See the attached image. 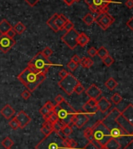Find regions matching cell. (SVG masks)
Here are the masks:
<instances>
[{"instance_id": "680465c9", "label": "cell", "mask_w": 133, "mask_h": 149, "mask_svg": "<svg viewBox=\"0 0 133 149\" xmlns=\"http://www.w3.org/2000/svg\"><path fill=\"white\" fill-rule=\"evenodd\" d=\"M63 2H64L66 5L71 6L75 3V0H63Z\"/></svg>"}, {"instance_id": "b9f144b4", "label": "cell", "mask_w": 133, "mask_h": 149, "mask_svg": "<svg viewBox=\"0 0 133 149\" xmlns=\"http://www.w3.org/2000/svg\"><path fill=\"white\" fill-rule=\"evenodd\" d=\"M30 95H31V92L29 91L27 89L25 90V91H23L21 93V97L25 100L29 99L30 97Z\"/></svg>"}, {"instance_id": "bcb514c9", "label": "cell", "mask_w": 133, "mask_h": 149, "mask_svg": "<svg viewBox=\"0 0 133 149\" xmlns=\"http://www.w3.org/2000/svg\"><path fill=\"white\" fill-rule=\"evenodd\" d=\"M45 106L48 109V111H53L55 105L52 104V102H51L50 101H48V102H46L45 104Z\"/></svg>"}, {"instance_id": "836d02e7", "label": "cell", "mask_w": 133, "mask_h": 149, "mask_svg": "<svg viewBox=\"0 0 133 149\" xmlns=\"http://www.w3.org/2000/svg\"><path fill=\"white\" fill-rule=\"evenodd\" d=\"M110 100H111V102H113L114 104L118 105L122 101V97H121L118 93H115V94H114L113 95L111 96Z\"/></svg>"}, {"instance_id": "30bf717a", "label": "cell", "mask_w": 133, "mask_h": 149, "mask_svg": "<svg viewBox=\"0 0 133 149\" xmlns=\"http://www.w3.org/2000/svg\"><path fill=\"white\" fill-rule=\"evenodd\" d=\"M89 120V115L83 111H76L72 117V124L80 129Z\"/></svg>"}, {"instance_id": "8992f818", "label": "cell", "mask_w": 133, "mask_h": 149, "mask_svg": "<svg viewBox=\"0 0 133 149\" xmlns=\"http://www.w3.org/2000/svg\"><path fill=\"white\" fill-rule=\"evenodd\" d=\"M85 3L88 5L90 13L96 20L100 16L108 12L112 0H85Z\"/></svg>"}, {"instance_id": "7c38bea8", "label": "cell", "mask_w": 133, "mask_h": 149, "mask_svg": "<svg viewBox=\"0 0 133 149\" xmlns=\"http://www.w3.org/2000/svg\"><path fill=\"white\" fill-rule=\"evenodd\" d=\"M16 41L13 38H10L5 35H0V51L3 53H6L15 45Z\"/></svg>"}, {"instance_id": "d4e9b609", "label": "cell", "mask_w": 133, "mask_h": 149, "mask_svg": "<svg viewBox=\"0 0 133 149\" xmlns=\"http://www.w3.org/2000/svg\"><path fill=\"white\" fill-rule=\"evenodd\" d=\"M80 63L82 67H85V68H90L93 65V61L91 60L90 58L83 57V59H81Z\"/></svg>"}, {"instance_id": "e0dca14e", "label": "cell", "mask_w": 133, "mask_h": 149, "mask_svg": "<svg viewBox=\"0 0 133 149\" xmlns=\"http://www.w3.org/2000/svg\"><path fill=\"white\" fill-rule=\"evenodd\" d=\"M53 16H54V23H55V26L57 27V28L59 30H63L65 23L68 21L69 19H67V17H65L63 14L55 13Z\"/></svg>"}, {"instance_id": "8fae6325", "label": "cell", "mask_w": 133, "mask_h": 149, "mask_svg": "<svg viewBox=\"0 0 133 149\" xmlns=\"http://www.w3.org/2000/svg\"><path fill=\"white\" fill-rule=\"evenodd\" d=\"M114 17L113 16L107 13H104L102 15H101L99 17L95 20L96 22L97 23V24L100 26V28H102V30H106L109 27H110L112 24L114 22Z\"/></svg>"}, {"instance_id": "11a10c76", "label": "cell", "mask_w": 133, "mask_h": 149, "mask_svg": "<svg viewBox=\"0 0 133 149\" xmlns=\"http://www.w3.org/2000/svg\"><path fill=\"white\" fill-rule=\"evenodd\" d=\"M125 6L128 9H132L133 8V0H127L125 2Z\"/></svg>"}, {"instance_id": "7a4b0ae2", "label": "cell", "mask_w": 133, "mask_h": 149, "mask_svg": "<svg viewBox=\"0 0 133 149\" xmlns=\"http://www.w3.org/2000/svg\"><path fill=\"white\" fill-rule=\"evenodd\" d=\"M35 149H70L66 141L59 133L51 131L35 146Z\"/></svg>"}, {"instance_id": "2e32d148", "label": "cell", "mask_w": 133, "mask_h": 149, "mask_svg": "<svg viewBox=\"0 0 133 149\" xmlns=\"http://www.w3.org/2000/svg\"><path fill=\"white\" fill-rule=\"evenodd\" d=\"M97 109L101 112H106L111 108V103L109 100L102 96L100 99L97 101Z\"/></svg>"}, {"instance_id": "ac0fdd59", "label": "cell", "mask_w": 133, "mask_h": 149, "mask_svg": "<svg viewBox=\"0 0 133 149\" xmlns=\"http://www.w3.org/2000/svg\"><path fill=\"white\" fill-rule=\"evenodd\" d=\"M121 114L123 116L125 119H127L129 123L133 125V105L132 104H129L125 109L121 112Z\"/></svg>"}, {"instance_id": "ffe728a7", "label": "cell", "mask_w": 133, "mask_h": 149, "mask_svg": "<svg viewBox=\"0 0 133 149\" xmlns=\"http://www.w3.org/2000/svg\"><path fill=\"white\" fill-rule=\"evenodd\" d=\"M104 149H123L120 141L118 139L110 137V139L108 140V142L106 143L104 147Z\"/></svg>"}, {"instance_id": "4316f807", "label": "cell", "mask_w": 133, "mask_h": 149, "mask_svg": "<svg viewBox=\"0 0 133 149\" xmlns=\"http://www.w3.org/2000/svg\"><path fill=\"white\" fill-rule=\"evenodd\" d=\"M1 144H2V145H3L5 149H10L12 147H13L14 142H13V140L11 139L10 137H7L3 140Z\"/></svg>"}, {"instance_id": "4fadbf2b", "label": "cell", "mask_w": 133, "mask_h": 149, "mask_svg": "<svg viewBox=\"0 0 133 149\" xmlns=\"http://www.w3.org/2000/svg\"><path fill=\"white\" fill-rule=\"evenodd\" d=\"M115 120L118 124L120 125L121 127V128H122L129 136L132 137L133 125L130 124L129 122H128L127 119H125L123 117V116L121 114V112H119V113L117 115V116H116L115 118Z\"/></svg>"}, {"instance_id": "d590c367", "label": "cell", "mask_w": 133, "mask_h": 149, "mask_svg": "<svg viewBox=\"0 0 133 149\" xmlns=\"http://www.w3.org/2000/svg\"><path fill=\"white\" fill-rule=\"evenodd\" d=\"M9 125H10V127H11V128L13 130H17L18 128H20L19 123H18V121L16 120V119L15 117L10 120V123H9Z\"/></svg>"}, {"instance_id": "5bb4252c", "label": "cell", "mask_w": 133, "mask_h": 149, "mask_svg": "<svg viewBox=\"0 0 133 149\" xmlns=\"http://www.w3.org/2000/svg\"><path fill=\"white\" fill-rule=\"evenodd\" d=\"M86 94L87 95L88 97L92 99H95L96 101H98L100 99L102 96V91L99 87L95 85H91L90 87H88L86 91Z\"/></svg>"}, {"instance_id": "ab89813d", "label": "cell", "mask_w": 133, "mask_h": 149, "mask_svg": "<svg viewBox=\"0 0 133 149\" xmlns=\"http://www.w3.org/2000/svg\"><path fill=\"white\" fill-rule=\"evenodd\" d=\"M41 53H42L43 55H45V57L48 58L49 56H51V55H52L53 54V51L52 49H51V48L49 47H46L45 49L43 50L42 52H41Z\"/></svg>"}, {"instance_id": "60d3db41", "label": "cell", "mask_w": 133, "mask_h": 149, "mask_svg": "<svg viewBox=\"0 0 133 149\" xmlns=\"http://www.w3.org/2000/svg\"><path fill=\"white\" fill-rule=\"evenodd\" d=\"M67 67L69 69V70H70L71 72H74V71L77 69L78 64H76V63H75V62H73V61H70L69 62H68Z\"/></svg>"}, {"instance_id": "91938a15", "label": "cell", "mask_w": 133, "mask_h": 149, "mask_svg": "<svg viewBox=\"0 0 133 149\" xmlns=\"http://www.w3.org/2000/svg\"><path fill=\"white\" fill-rule=\"evenodd\" d=\"M80 1V0H75V2H76V3H78Z\"/></svg>"}, {"instance_id": "9a60e30c", "label": "cell", "mask_w": 133, "mask_h": 149, "mask_svg": "<svg viewBox=\"0 0 133 149\" xmlns=\"http://www.w3.org/2000/svg\"><path fill=\"white\" fill-rule=\"evenodd\" d=\"M15 118L16 119L18 123H19L20 128H21V129H23L24 127H27L30 123V122L31 121L30 117L24 111H20L16 114Z\"/></svg>"}, {"instance_id": "3957f363", "label": "cell", "mask_w": 133, "mask_h": 149, "mask_svg": "<svg viewBox=\"0 0 133 149\" xmlns=\"http://www.w3.org/2000/svg\"><path fill=\"white\" fill-rule=\"evenodd\" d=\"M121 112L117 108H113L110 110V112L101 121L103 123L108 127V129L110 130V137L115 138V139H119V138H123L127 136H129L125 130H124L121 126L116 122L115 118L117 115ZM131 137V136H129Z\"/></svg>"}, {"instance_id": "7dc6e473", "label": "cell", "mask_w": 133, "mask_h": 149, "mask_svg": "<svg viewBox=\"0 0 133 149\" xmlns=\"http://www.w3.org/2000/svg\"><path fill=\"white\" fill-rule=\"evenodd\" d=\"M5 35L7 36V37H10V38H13V37H15L16 35V32L14 31V30H13V28H11L9 31H8L6 34H5Z\"/></svg>"}, {"instance_id": "603a6c76", "label": "cell", "mask_w": 133, "mask_h": 149, "mask_svg": "<svg viewBox=\"0 0 133 149\" xmlns=\"http://www.w3.org/2000/svg\"><path fill=\"white\" fill-rule=\"evenodd\" d=\"M105 87L108 88V90H110V91H113L118 86V82H117V80H116L113 77H110L109 79L107 80L105 82Z\"/></svg>"}, {"instance_id": "cb8c5ba5", "label": "cell", "mask_w": 133, "mask_h": 149, "mask_svg": "<svg viewBox=\"0 0 133 149\" xmlns=\"http://www.w3.org/2000/svg\"><path fill=\"white\" fill-rule=\"evenodd\" d=\"M16 34L18 35H21L22 33H23L26 30V26L23 24L22 22H18L16 24L13 28Z\"/></svg>"}, {"instance_id": "c3c4849f", "label": "cell", "mask_w": 133, "mask_h": 149, "mask_svg": "<svg viewBox=\"0 0 133 149\" xmlns=\"http://www.w3.org/2000/svg\"><path fill=\"white\" fill-rule=\"evenodd\" d=\"M71 61H73V62H75V63H76V64H78V63H80L81 59L78 55H74L73 57H72Z\"/></svg>"}, {"instance_id": "1f68e13d", "label": "cell", "mask_w": 133, "mask_h": 149, "mask_svg": "<svg viewBox=\"0 0 133 149\" xmlns=\"http://www.w3.org/2000/svg\"><path fill=\"white\" fill-rule=\"evenodd\" d=\"M61 132L62 133L65 137H69L72 133H73V128L69 125H65L62 127V129L61 130Z\"/></svg>"}, {"instance_id": "d6a6232c", "label": "cell", "mask_w": 133, "mask_h": 149, "mask_svg": "<svg viewBox=\"0 0 133 149\" xmlns=\"http://www.w3.org/2000/svg\"><path fill=\"white\" fill-rule=\"evenodd\" d=\"M58 116H57V114L55 113L54 111H49V112H48V120H49V121L51 123H55V122H57L58 120Z\"/></svg>"}, {"instance_id": "db71d44e", "label": "cell", "mask_w": 133, "mask_h": 149, "mask_svg": "<svg viewBox=\"0 0 133 149\" xmlns=\"http://www.w3.org/2000/svg\"><path fill=\"white\" fill-rule=\"evenodd\" d=\"M40 131H41V133H42L43 134H45V136H47V135H48V134L51 132L50 131V130H48L47 129V128H45L44 126H42V127H40Z\"/></svg>"}, {"instance_id": "ee69618b", "label": "cell", "mask_w": 133, "mask_h": 149, "mask_svg": "<svg viewBox=\"0 0 133 149\" xmlns=\"http://www.w3.org/2000/svg\"><path fill=\"white\" fill-rule=\"evenodd\" d=\"M43 126L45 127V128H47L48 130L52 131V123L49 120H45V123H44V124H43Z\"/></svg>"}, {"instance_id": "d6986e66", "label": "cell", "mask_w": 133, "mask_h": 149, "mask_svg": "<svg viewBox=\"0 0 133 149\" xmlns=\"http://www.w3.org/2000/svg\"><path fill=\"white\" fill-rule=\"evenodd\" d=\"M0 114L2 115L5 119H10L15 114V110L10 105H5L2 109L0 110Z\"/></svg>"}, {"instance_id": "83f0119b", "label": "cell", "mask_w": 133, "mask_h": 149, "mask_svg": "<svg viewBox=\"0 0 133 149\" xmlns=\"http://www.w3.org/2000/svg\"><path fill=\"white\" fill-rule=\"evenodd\" d=\"M97 55L102 60V59H104L105 56L109 55V52H108V50L105 47L102 46V47L100 48L99 49H97Z\"/></svg>"}, {"instance_id": "5b68a950", "label": "cell", "mask_w": 133, "mask_h": 149, "mask_svg": "<svg viewBox=\"0 0 133 149\" xmlns=\"http://www.w3.org/2000/svg\"><path fill=\"white\" fill-rule=\"evenodd\" d=\"M51 66L52 63L50 60L43 55L41 52H40L32 58V60L28 63L27 67L31 68L35 72L42 73L46 75Z\"/></svg>"}, {"instance_id": "52a82bcc", "label": "cell", "mask_w": 133, "mask_h": 149, "mask_svg": "<svg viewBox=\"0 0 133 149\" xmlns=\"http://www.w3.org/2000/svg\"><path fill=\"white\" fill-rule=\"evenodd\" d=\"M93 130V139L99 142L102 146L104 147L105 144L110 139V130L108 129V127L104 124L103 122L99 120L91 127Z\"/></svg>"}, {"instance_id": "7402d4cb", "label": "cell", "mask_w": 133, "mask_h": 149, "mask_svg": "<svg viewBox=\"0 0 133 149\" xmlns=\"http://www.w3.org/2000/svg\"><path fill=\"white\" fill-rule=\"evenodd\" d=\"M11 28H13V27L10 23L8 22L7 20L3 19L0 22V34L1 35H5Z\"/></svg>"}, {"instance_id": "277c9868", "label": "cell", "mask_w": 133, "mask_h": 149, "mask_svg": "<svg viewBox=\"0 0 133 149\" xmlns=\"http://www.w3.org/2000/svg\"><path fill=\"white\" fill-rule=\"evenodd\" d=\"M53 111L57 114L58 119L63 124L69 126L72 123L73 115L76 112V110L73 106H71V105L66 100H64L60 104H56Z\"/></svg>"}, {"instance_id": "8d00e7d4", "label": "cell", "mask_w": 133, "mask_h": 149, "mask_svg": "<svg viewBox=\"0 0 133 149\" xmlns=\"http://www.w3.org/2000/svg\"><path fill=\"white\" fill-rule=\"evenodd\" d=\"M65 139H66V141L68 143V145L69 147V148L75 149L77 148V143H76L74 140L70 139V138H69V137H65Z\"/></svg>"}, {"instance_id": "9f6ffc18", "label": "cell", "mask_w": 133, "mask_h": 149, "mask_svg": "<svg viewBox=\"0 0 133 149\" xmlns=\"http://www.w3.org/2000/svg\"><path fill=\"white\" fill-rule=\"evenodd\" d=\"M126 25L128 26V28H130L131 30H133V19L132 18H131L130 20H128V21H127V23H126Z\"/></svg>"}, {"instance_id": "484cf974", "label": "cell", "mask_w": 133, "mask_h": 149, "mask_svg": "<svg viewBox=\"0 0 133 149\" xmlns=\"http://www.w3.org/2000/svg\"><path fill=\"white\" fill-rule=\"evenodd\" d=\"M83 21L85 23L87 26H91L93 23L95 22V20H94V18H93V17L92 16V14H91L90 12H89V13H87V14L83 18Z\"/></svg>"}, {"instance_id": "f546056e", "label": "cell", "mask_w": 133, "mask_h": 149, "mask_svg": "<svg viewBox=\"0 0 133 149\" xmlns=\"http://www.w3.org/2000/svg\"><path fill=\"white\" fill-rule=\"evenodd\" d=\"M83 134L86 139L89 141H92L93 140V130H92V128L91 127H88L86 129L83 131Z\"/></svg>"}, {"instance_id": "f5cc1de1", "label": "cell", "mask_w": 133, "mask_h": 149, "mask_svg": "<svg viewBox=\"0 0 133 149\" xmlns=\"http://www.w3.org/2000/svg\"><path fill=\"white\" fill-rule=\"evenodd\" d=\"M39 1H40V0H25L26 3H27L31 7L34 6Z\"/></svg>"}, {"instance_id": "681fc988", "label": "cell", "mask_w": 133, "mask_h": 149, "mask_svg": "<svg viewBox=\"0 0 133 149\" xmlns=\"http://www.w3.org/2000/svg\"><path fill=\"white\" fill-rule=\"evenodd\" d=\"M64 100H65V98H63L62 96L61 95V94H58V95H57V96H56L55 98V101L57 105L60 104L61 102H63Z\"/></svg>"}, {"instance_id": "44dd1931", "label": "cell", "mask_w": 133, "mask_h": 149, "mask_svg": "<svg viewBox=\"0 0 133 149\" xmlns=\"http://www.w3.org/2000/svg\"><path fill=\"white\" fill-rule=\"evenodd\" d=\"M90 42V37L86 35L85 33H80L77 37V44L81 47H85L88 43Z\"/></svg>"}, {"instance_id": "4dcf8cb0", "label": "cell", "mask_w": 133, "mask_h": 149, "mask_svg": "<svg viewBox=\"0 0 133 149\" xmlns=\"http://www.w3.org/2000/svg\"><path fill=\"white\" fill-rule=\"evenodd\" d=\"M47 25H48V27H49L54 32L57 33L59 31V30L57 28V27L55 26V23H54V16H52V17L47 21Z\"/></svg>"}, {"instance_id": "f907efd6", "label": "cell", "mask_w": 133, "mask_h": 149, "mask_svg": "<svg viewBox=\"0 0 133 149\" xmlns=\"http://www.w3.org/2000/svg\"><path fill=\"white\" fill-rule=\"evenodd\" d=\"M84 149H97V147H96L95 145L92 143V142L89 141V143L85 145Z\"/></svg>"}, {"instance_id": "816d5d0a", "label": "cell", "mask_w": 133, "mask_h": 149, "mask_svg": "<svg viewBox=\"0 0 133 149\" xmlns=\"http://www.w3.org/2000/svg\"><path fill=\"white\" fill-rule=\"evenodd\" d=\"M89 105H90L92 107H97V101L95 99H92V98H90V99L88 100L87 102H86Z\"/></svg>"}, {"instance_id": "74e56055", "label": "cell", "mask_w": 133, "mask_h": 149, "mask_svg": "<svg viewBox=\"0 0 133 149\" xmlns=\"http://www.w3.org/2000/svg\"><path fill=\"white\" fill-rule=\"evenodd\" d=\"M84 91H85V88H84L83 85H81L80 82L75 86V89H74V92H75L77 94H81Z\"/></svg>"}, {"instance_id": "7bdbcfd3", "label": "cell", "mask_w": 133, "mask_h": 149, "mask_svg": "<svg viewBox=\"0 0 133 149\" xmlns=\"http://www.w3.org/2000/svg\"><path fill=\"white\" fill-rule=\"evenodd\" d=\"M88 55H90V57H94L96 55H97V49H96L94 47L90 48L87 51Z\"/></svg>"}, {"instance_id": "6f0895ef", "label": "cell", "mask_w": 133, "mask_h": 149, "mask_svg": "<svg viewBox=\"0 0 133 149\" xmlns=\"http://www.w3.org/2000/svg\"><path fill=\"white\" fill-rule=\"evenodd\" d=\"M68 73H69L67 72V71H66L65 70H62L59 71V73H58V75L60 76L61 78H63V77H65L66 75L68 74Z\"/></svg>"}, {"instance_id": "94428289", "label": "cell", "mask_w": 133, "mask_h": 149, "mask_svg": "<svg viewBox=\"0 0 133 149\" xmlns=\"http://www.w3.org/2000/svg\"><path fill=\"white\" fill-rule=\"evenodd\" d=\"M10 149H11V148H10Z\"/></svg>"}, {"instance_id": "f1b7e54d", "label": "cell", "mask_w": 133, "mask_h": 149, "mask_svg": "<svg viewBox=\"0 0 133 149\" xmlns=\"http://www.w3.org/2000/svg\"><path fill=\"white\" fill-rule=\"evenodd\" d=\"M65 125L63 124L62 121H60L59 119H58V121L55 122L52 124V130L55 132H57V133H60L62 129V127H64Z\"/></svg>"}, {"instance_id": "e575fe53", "label": "cell", "mask_w": 133, "mask_h": 149, "mask_svg": "<svg viewBox=\"0 0 133 149\" xmlns=\"http://www.w3.org/2000/svg\"><path fill=\"white\" fill-rule=\"evenodd\" d=\"M102 61H103L104 64L107 66V67H110L111 65L113 64L114 62V59L110 55H108L107 56L102 59Z\"/></svg>"}, {"instance_id": "6da1fadb", "label": "cell", "mask_w": 133, "mask_h": 149, "mask_svg": "<svg viewBox=\"0 0 133 149\" xmlns=\"http://www.w3.org/2000/svg\"><path fill=\"white\" fill-rule=\"evenodd\" d=\"M17 78L27 88L29 91L33 92L45 81L46 75L42 73L35 72L31 68L27 67L18 75Z\"/></svg>"}, {"instance_id": "f6af8a7d", "label": "cell", "mask_w": 133, "mask_h": 149, "mask_svg": "<svg viewBox=\"0 0 133 149\" xmlns=\"http://www.w3.org/2000/svg\"><path fill=\"white\" fill-rule=\"evenodd\" d=\"M39 112H40V114L42 115L43 116H46V115L48 114V112H49V111H48V109L46 108L45 105L44 106H42L41 108L40 109V110H39Z\"/></svg>"}, {"instance_id": "ba28073f", "label": "cell", "mask_w": 133, "mask_h": 149, "mask_svg": "<svg viewBox=\"0 0 133 149\" xmlns=\"http://www.w3.org/2000/svg\"><path fill=\"white\" fill-rule=\"evenodd\" d=\"M80 81L76 79L73 74L69 73L65 77L62 78L58 82V86L61 89L68 95H71L74 92V89L76 85H78Z\"/></svg>"}, {"instance_id": "f35d334b", "label": "cell", "mask_w": 133, "mask_h": 149, "mask_svg": "<svg viewBox=\"0 0 133 149\" xmlns=\"http://www.w3.org/2000/svg\"><path fill=\"white\" fill-rule=\"evenodd\" d=\"M74 29V24L73 22H71L70 20H68V21L65 23V26L63 28V30H65L66 31H69V30Z\"/></svg>"}, {"instance_id": "9c48e42d", "label": "cell", "mask_w": 133, "mask_h": 149, "mask_svg": "<svg viewBox=\"0 0 133 149\" xmlns=\"http://www.w3.org/2000/svg\"><path fill=\"white\" fill-rule=\"evenodd\" d=\"M79 33L75 29L66 31L65 35H63L61 37L62 42H64L71 49H74L78 45L77 44V37Z\"/></svg>"}]
</instances>
